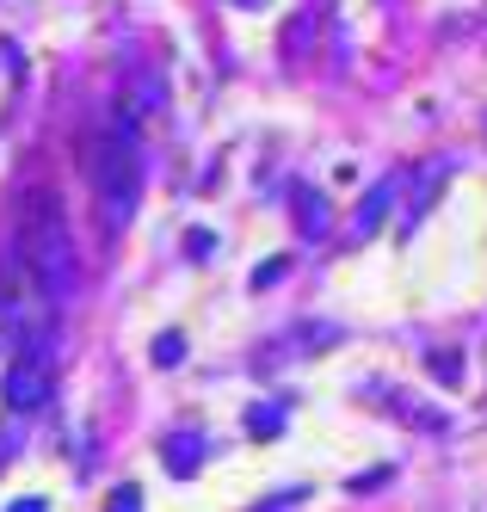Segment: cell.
Returning a JSON list of instances; mask_svg holds the SVG:
<instances>
[{
  "instance_id": "obj_2",
  "label": "cell",
  "mask_w": 487,
  "mask_h": 512,
  "mask_svg": "<svg viewBox=\"0 0 487 512\" xmlns=\"http://www.w3.org/2000/svg\"><path fill=\"white\" fill-rule=\"evenodd\" d=\"M25 278H31V290H44L50 303H68V297H74V278H81V266H74V229H68L56 192H37V198H31Z\"/></svg>"
},
{
  "instance_id": "obj_4",
  "label": "cell",
  "mask_w": 487,
  "mask_h": 512,
  "mask_svg": "<svg viewBox=\"0 0 487 512\" xmlns=\"http://www.w3.org/2000/svg\"><path fill=\"white\" fill-rule=\"evenodd\" d=\"M290 204L303 216V235H327V204H321L315 186H290Z\"/></svg>"
},
{
  "instance_id": "obj_10",
  "label": "cell",
  "mask_w": 487,
  "mask_h": 512,
  "mask_svg": "<svg viewBox=\"0 0 487 512\" xmlns=\"http://www.w3.org/2000/svg\"><path fill=\"white\" fill-rule=\"evenodd\" d=\"M105 512H142V494L136 488H118V494H111V506Z\"/></svg>"
},
{
  "instance_id": "obj_9",
  "label": "cell",
  "mask_w": 487,
  "mask_h": 512,
  "mask_svg": "<svg viewBox=\"0 0 487 512\" xmlns=\"http://www.w3.org/2000/svg\"><path fill=\"white\" fill-rule=\"evenodd\" d=\"M432 371H438V383H463V377H457L463 358H457V352H432Z\"/></svg>"
},
{
  "instance_id": "obj_8",
  "label": "cell",
  "mask_w": 487,
  "mask_h": 512,
  "mask_svg": "<svg viewBox=\"0 0 487 512\" xmlns=\"http://www.w3.org/2000/svg\"><path fill=\"white\" fill-rule=\"evenodd\" d=\"M148 358H155L161 371H167V364H179V358H185V340H179V334H161L155 346H148Z\"/></svg>"
},
{
  "instance_id": "obj_13",
  "label": "cell",
  "mask_w": 487,
  "mask_h": 512,
  "mask_svg": "<svg viewBox=\"0 0 487 512\" xmlns=\"http://www.w3.org/2000/svg\"><path fill=\"white\" fill-rule=\"evenodd\" d=\"M7 512H50V506H44V500H37V494H25V500H13Z\"/></svg>"
},
{
  "instance_id": "obj_5",
  "label": "cell",
  "mask_w": 487,
  "mask_h": 512,
  "mask_svg": "<svg viewBox=\"0 0 487 512\" xmlns=\"http://www.w3.org/2000/svg\"><path fill=\"white\" fill-rule=\"evenodd\" d=\"M389 204H395V186H370V192H364V204H358V216H352V229H358V235H370V229H377L383 216H389Z\"/></svg>"
},
{
  "instance_id": "obj_3",
  "label": "cell",
  "mask_w": 487,
  "mask_h": 512,
  "mask_svg": "<svg viewBox=\"0 0 487 512\" xmlns=\"http://www.w3.org/2000/svg\"><path fill=\"white\" fill-rule=\"evenodd\" d=\"M50 401V352H25L13 371H7V408L13 414H31Z\"/></svg>"
},
{
  "instance_id": "obj_14",
  "label": "cell",
  "mask_w": 487,
  "mask_h": 512,
  "mask_svg": "<svg viewBox=\"0 0 487 512\" xmlns=\"http://www.w3.org/2000/svg\"><path fill=\"white\" fill-rule=\"evenodd\" d=\"M235 7H266V0H235Z\"/></svg>"
},
{
  "instance_id": "obj_1",
  "label": "cell",
  "mask_w": 487,
  "mask_h": 512,
  "mask_svg": "<svg viewBox=\"0 0 487 512\" xmlns=\"http://www.w3.org/2000/svg\"><path fill=\"white\" fill-rule=\"evenodd\" d=\"M136 124L130 112H118L93 142H87V179H93V192L105 204V223L118 229L124 216L136 210V192H142V149H136Z\"/></svg>"
},
{
  "instance_id": "obj_12",
  "label": "cell",
  "mask_w": 487,
  "mask_h": 512,
  "mask_svg": "<svg viewBox=\"0 0 487 512\" xmlns=\"http://www.w3.org/2000/svg\"><path fill=\"white\" fill-rule=\"evenodd\" d=\"M19 451V426H0V463H7Z\"/></svg>"
},
{
  "instance_id": "obj_6",
  "label": "cell",
  "mask_w": 487,
  "mask_h": 512,
  "mask_svg": "<svg viewBox=\"0 0 487 512\" xmlns=\"http://www.w3.org/2000/svg\"><path fill=\"white\" fill-rule=\"evenodd\" d=\"M247 426H253V438H272V432L284 426V401H253V408H247Z\"/></svg>"
},
{
  "instance_id": "obj_11",
  "label": "cell",
  "mask_w": 487,
  "mask_h": 512,
  "mask_svg": "<svg viewBox=\"0 0 487 512\" xmlns=\"http://www.w3.org/2000/svg\"><path fill=\"white\" fill-rule=\"evenodd\" d=\"M278 272H290V260H266V266H259V278H253V284L266 290V284H278Z\"/></svg>"
},
{
  "instance_id": "obj_7",
  "label": "cell",
  "mask_w": 487,
  "mask_h": 512,
  "mask_svg": "<svg viewBox=\"0 0 487 512\" xmlns=\"http://www.w3.org/2000/svg\"><path fill=\"white\" fill-rule=\"evenodd\" d=\"M198 457H204V438H167V463H173L179 475H185V469H192Z\"/></svg>"
}]
</instances>
